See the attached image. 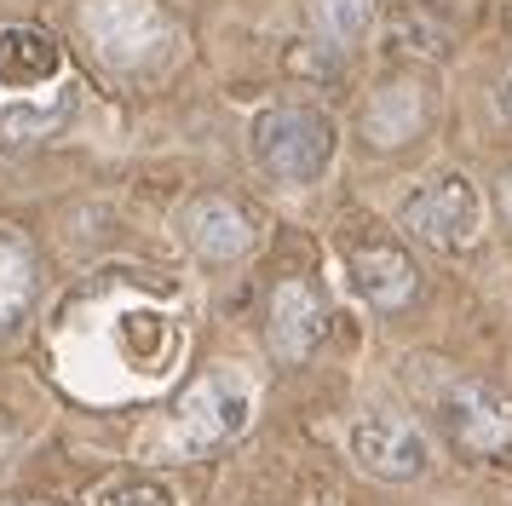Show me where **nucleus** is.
Instances as JSON below:
<instances>
[{"label":"nucleus","instance_id":"10","mask_svg":"<svg viewBox=\"0 0 512 506\" xmlns=\"http://www.w3.org/2000/svg\"><path fill=\"white\" fill-rule=\"evenodd\" d=\"M185 236L196 253H208V259H236V253H248L254 242V225H248V213L225 196H202V202L185 207Z\"/></svg>","mask_w":512,"mask_h":506},{"label":"nucleus","instance_id":"11","mask_svg":"<svg viewBox=\"0 0 512 506\" xmlns=\"http://www.w3.org/2000/svg\"><path fill=\"white\" fill-rule=\"evenodd\" d=\"M420 121H426V98H420V87H409V81L380 87L369 98V110H363V127H369L374 144H403V138L420 133Z\"/></svg>","mask_w":512,"mask_h":506},{"label":"nucleus","instance_id":"5","mask_svg":"<svg viewBox=\"0 0 512 506\" xmlns=\"http://www.w3.org/2000/svg\"><path fill=\"white\" fill-rule=\"evenodd\" d=\"M351 460L380 483H409L426 472V437H420L415 420H403V414H363V420H351Z\"/></svg>","mask_w":512,"mask_h":506},{"label":"nucleus","instance_id":"7","mask_svg":"<svg viewBox=\"0 0 512 506\" xmlns=\"http://www.w3.org/2000/svg\"><path fill=\"white\" fill-rule=\"evenodd\" d=\"M265 334H271V351H277L282 363H305V357L323 345V334H328L323 294H317L311 282H277Z\"/></svg>","mask_w":512,"mask_h":506},{"label":"nucleus","instance_id":"1","mask_svg":"<svg viewBox=\"0 0 512 506\" xmlns=\"http://www.w3.org/2000/svg\"><path fill=\"white\" fill-rule=\"evenodd\" d=\"M248 150L271 179L311 184L323 179V167L334 161V121L311 104H271V110L254 115Z\"/></svg>","mask_w":512,"mask_h":506},{"label":"nucleus","instance_id":"14","mask_svg":"<svg viewBox=\"0 0 512 506\" xmlns=\"http://www.w3.org/2000/svg\"><path fill=\"white\" fill-rule=\"evenodd\" d=\"M104 506H173V495L156 478H127V483H110Z\"/></svg>","mask_w":512,"mask_h":506},{"label":"nucleus","instance_id":"17","mask_svg":"<svg viewBox=\"0 0 512 506\" xmlns=\"http://www.w3.org/2000/svg\"><path fill=\"white\" fill-rule=\"evenodd\" d=\"M18 506H47V501H18Z\"/></svg>","mask_w":512,"mask_h":506},{"label":"nucleus","instance_id":"12","mask_svg":"<svg viewBox=\"0 0 512 506\" xmlns=\"http://www.w3.org/2000/svg\"><path fill=\"white\" fill-rule=\"evenodd\" d=\"M305 12H311V29H317L328 46H346V41L363 35L374 0H305Z\"/></svg>","mask_w":512,"mask_h":506},{"label":"nucleus","instance_id":"6","mask_svg":"<svg viewBox=\"0 0 512 506\" xmlns=\"http://www.w3.org/2000/svg\"><path fill=\"white\" fill-rule=\"evenodd\" d=\"M443 426L472 455H501L512 443V397L484 386V380H455L443 391Z\"/></svg>","mask_w":512,"mask_h":506},{"label":"nucleus","instance_id":"16","mask_svg":"<svg viewBox=\"0 0 512 506\" xmlns=\"http://www.w3.org/2000/svg\"><path fill=\"white\" fill-rule=\"evenodd\" d=\"M501 207H507V219H512V173H507V184H501Z\"/></svg>","mask_w":512,"mask_h":506},{"label":"nucleus","instance_id":"2","mask_svg":"<svg viewBox=\"0 0 512 506\" xmlns=\"http://www.w3.org/2000/svg\"><path fill=\"white\" fill-rule=\"evenodd\" d=\"M248 420H254V391H248V380H236V374H202L185 391L179 414H173L167 443L179 455H208V449H219V443H231V437L248 432Z\"/></svg>","mask_w":512,"mask_h":506},{"label":"nucleus","instance_id":"4","mask_svg":"<svg viewBox=\"0 0 512 506\" xmlns=\"http://www.w3.org/2000/svg\"><path fill=\"white\" fill-rule=\"evenodd\" d=\"M81 29H87L98 58L116 69L144 64L167 41V18L156 0H87L81 6Z\"/></svg>","mask_w":512,"mask_h":506},{"label":"nucleus","instance_id":"3","mask_svg":"<svg viewBox=\"0 0 512 506\" xmlns=\"http://www.w3.org/2000/svg\"><path fill=\"white\" fill-rule=\"evenodd\" d=\"M397 225L409 230L415 242H426V248L461 253V248H472L478 230H484V202H478L472 179H461V173H438V179L420 184L415 196H403Z\"/></svg>","mask_w":512,"mask_h":506},{"label":"nucleus","instance_id":"15","mask_svg":"<svg viewBox=\"0 0 512 506\" xmlns=\"http://www.w3.org/2000/svg\"><path fill=\"white\" fill-rule=\"evenodd\" d=\"M495 104H501V115H512V75L501 81V92H495Z\"/></svg>","mask_w":512,"mask_h":506},{"label":"nucleus","instance_id":"13","mask_svg":"<svg viewBox=\"0 0 512 506\" xmlns=\"http://www.w3.org/2000/svg\"><path fill=\"white\" fill-rule=\"evenodd\" d=\"M29 288H35V271H29V253L12 242V236H0V328L18 317L29 305Z\"/></svg>","mask_w":512,"mask_h":506},{"label":"nucleus","instance_id":"9","mask_svg":"<svg viewBox=\"0 0 512 506\" xmlns=\"http://www.w3.org/2000/svg\"><path fill=\"white\" fill-rule=\"evenodd\" d=\"M351 288L369 299L374 311H397L415 299V265L409 253L392 248V242H369V248H351Z\"/></svg>","mask_w":512,"mask_h":506},{"label":"nucleus","instance_id":"8","mask_svg":"<svg viewBox=\"0 0 512 506\" xmlns=\"http://www.w3.org/2000/svg\"><path fill=\"white\" fill-rule=\"evenodd\" d=\"M64 75V46L52 41L47 29H29V23H6L0 29V87L29 98V92L52 87Z\"/></svg>","mask_w":512,"mask_h":506}]
</instances>
